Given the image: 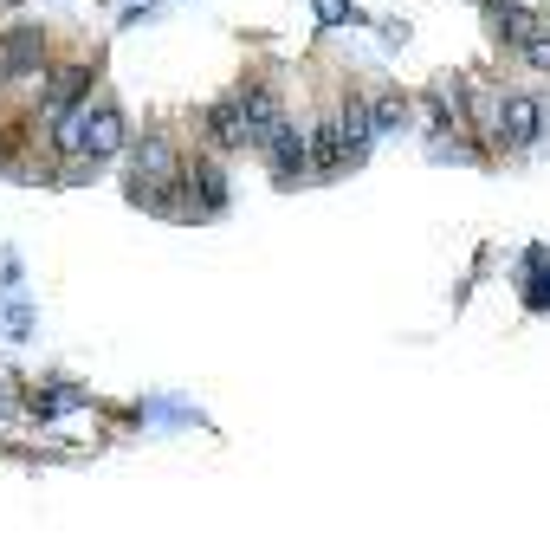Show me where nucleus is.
<instances>
[{"label": "nucleus", "mask_w": 550, "mask_h": 557, "mask_svg": "<svg viewBox=\"0 0 550 557\" xmlns=\"http://www.w3.org/2000/svg\"><path fill=\"white\" fill-rule=\"evenodd\" d=\"M39 59H46V33H39V26H7V33H0V78L39 72Z\"/></svg>", "instance_id": "6"}, {"label": "nucleus", "mask_w": 550, "mask_h": 557, "mask_svg": "<svg viewBox=\"0 0 550 557\" xmlns=\"http://www.w3.org/2000/svg\"><path fill=\"white\" fill-rule=\"evenodd\" d=\"M311 7H318V20H324V26H343V20H356V7H350V0H311Z\"/></svg>", "instance_id": "12"}, {"label": "nucleus", "mask_w": 550, "mask_h": 557, "mask_svg": "<svg viewBox=\"0 0 550 557\" xmlns=\"http://www.w3.org/2000/svg\"><path fill=\"white\" fill-rule=\"evenodd\" d=\"M518 52H525V65H550V33L538 26V33H531V39H525V46H518Z\"/></svg>", "instance_id": "13"}, {"label": "nucleus", "mask_w": 550, "mask_h": 557, "mask_svg": "<svg viewBox=\"0 0 550 557\" xmlns=\"http://www.w3.org/2000/svg\"><path fill=\"white\" fill-rule=\"evenodd\" d=\"M343 162H356L350 156V143H343V130H337V117H330V124H318L311 130V169H343Z\"/></svg>", "instance_id": "7"}, {"label": "nucleus", "mask_w": 550, "mask_h": 557, "mask_svg": "<svg viewBox=\"0 0 550 557\" xmlns=\"http://www.w3.org/2000/svg\"><path fill=\"white\" fill-rule=\"evenodd\" d=\"M85 85H91V72H85V65H65V72H52L46 98H39V117H46L52 130H59L65 117H78V111H85Z\"/></svg>", "instance_id": "3"}, {"label": "nucleus", "mask_w": 550, "mask_h": 557, "mask_svg": "<svg viewBox=\"0 0 550 557\" xmlns=\"http://www.w3.org/2000/svg\"><path fill=\"white\" fill-rule=\"evenodd\" d=\"M369 124H376V137L402 130V124H408V98H402V91H382V98H369Z\"/></svg>", "instance_id": "11"}, {"label": "nucleus", "mask_w": 550, "mask_h": 557, "mask_svg": "<svg viewBox=\"0 0 550 557\" xmlns=\"http://www.w3.org/2000/svg\"><path fill=\"white\" fill-rule=\"evenodd\" d=\"M266 162H272V175H279V182H298V175H311V130L279 124V130L266 137Z\"/></svg>", "instance_id": "5"}, {"label": "nucleus", "mask_w": 550, "mask_h": 557, "mask_svg": "<svg viewBox=\"0 0 550 557\" xmlns=\"http://www.w3.org/2000/svg\"><path fill=\"white\" fill-rule=\"evenodd\" d=\"M337 130H343V143H350V156H363L369 137H376V124H369V104H363V98H350V104L337 111Z\"/></svg>", "instance_id": "9"}, {"label": "nucleus", "mask_w": 550, "mask_h": 557, "mask_svg": "<svg viewBox=\"0 0 550 557\" xmlns=\"http://www.w3.org/2000/svg\"><path fill=\"white\" fill-rule=\"evenodd\" d=\"M52 143H59L72 162H91V169H98L104 156H117V149H123V117L110 111V104H85L78 117H65V124H59V137H52Z\"/></svg>", "instance_id": "1"}, {"label": "nucleus", "mask_w": 550, "mask_h": 557, "mask_svg": "<svg viewBox=\"0 0 550 557\" xmlns=\"http://www.w3.org/2000/svg\"><path fill=\"white\" fill-rule=\"evenodd\" d=\"M544 124H550V104L544 98H531V91L499 98V137L512 143V149H531V143L544 137Z\"/></svg>", "instance_id": "2"}, {"label": "nucleus", "mask_w": 550, "mask_h": 557, "mask_svg": "<svg viewBox=\"0 0 550 557\" xmlns=\"http://www.w3.org/2000/svg\"><path fill=\"white\" fill-rule=\"evenodd\" d=\"M188 182L201 188V214H220V208H227V175H220V162H214V156H201Z\"/></svg>", "instance_id": "10"}, {"label": "nucleus", "mask_w": 550, "mask_h": 557, "mask_svg": "<svg viewBox=\"0 0 550 557\" xmlns=\"http://www.w3.org/2000/svg\"><path fill=\"white\" fill-rule=\"evenodd\" d=\"M240 143H246L240 104H233V98H220L214 111H208V149H240Z\"/></svg>", "instance_id": "8"}, {"label": "nucleus", "mask_w": 550, "mask_h": 557, "mask_svg": "<svg viewBox=\"0 0 550 557\" xmlns=\"http://www.w3.org/2000/svg\"><path fill=\"white\" fill-rule=\"evenodd\" d=\"M233 104H240L246 143H253V149H266V137L285 124V117H279V98H272V85H240V91H233Z\"/></svg>", "instance_id": "4"}]
</instances>
